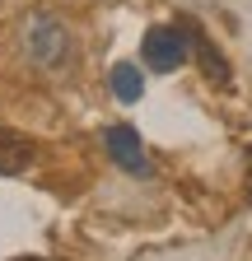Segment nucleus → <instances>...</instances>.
<instances>
[{"instance_id":"1","label":"nucleus","mask_w":252,"mask_h":261,"mask_svg":"<svg viewBox=\"0 0 252 261\" xmlns=\"http://www.w3.org/2000/svg\"><path fill=\"white\" fill-rule=\"evenodd\" d=\"M19 56L33 65L38 75H66L70 70V61H75V38H70V28L61 23L56 14L47 10H33L23 23H19Z\"/></svg>"},{"instance_id":"2","label":"nucleus","mask_w":252,"mask_h":261,"mask_svg":"<svg viewBox=\"0 0 252 261\" xmlns=\"http://www.w3.org/2000/svg\"><path fill=\"white\" fill-rule=\"evenodd\" d=\"M187 56H192V28H187V19H178V23H154L145 38H140V61L149 65L154 75H173Z\"/></svg>"},{"instance_id":"3","label":"nucleus","mask_w":252,"mask_h":261,"mask_svg":"<svg viewBox=\"0 0 252 261\" xmlns=\"http://www.w3.org/2000/svg\"><path fill=\"white\" fill-rule=\"evenodd\" d=\"M103 149L112 154L117 168L131 173V177H149V173H154V163H149V154H145V145H140V130H136V126H108V130H103Z\"/></svg>"},{"instance_id":"4","label":"nucleus","mask_w":252,"mask_h":261,"mask_svg":"<svg viewBox=\"0 0 252 261\" xmlns=\"http://www.w3.org/2000/svg\"><path fill=\"white\" fill-rule=\"evenodd\" d=\"M33 159H38L33 140L19 136L14 126H0V177H19V173H28V168H33Z\"/></svg>"},{"instance_id":"5","label":"nucleus","mask_w":252,"mask_h":261,"mask_svg":"<svg viewBox=\"0 0 252 261\" xmlns=\"http://www.w3.org/2000/svg\"><path fill=\"white\" fill-rule=\"evenodd\" d=\"M187 28H192V51H196V65H201V70H206V80L215 84V89H229L234 84V70H229V61H224V51H219L210 38H206V33L192 23V19H187Z\"/></svg>"},{"instance_id":"6","label":"nucleus","mask_w":252,"mask_h":261,"mask_svg":"<svg viewBox=\"0 0 252 261\" xmlns=\"http://www.w3.org/2000/svg\"><path fill=\"white\" fill-rule=\"evenodd\" d=\"M108 89L117 103H140V93H145V75H140V65L136 61H117L112 65V75H108Z\"/></svg>"},{"instance_id":"7","label":"nucleus","mask_w":252,"mask_h":261,"mask_svg":"<svg viewBox=\"0 0 252 261\" xmlns=\"http://www.w3.org/2000/svg\"><path fill=\"white\" fill-rule=\"evenodd\" d=\"M247 201H252V149H247Z\"/></svg>"},{"instance_id":"8","label":"nucleus","mask_w":252,"mask_h":261,"mask_svg":"<svg viewBox=\"0 0 252 261\" xmlns=\"http://www.w3.org/2000/svg\"><path fill=\"white\" fill-rule=\"evenodd\" d=\"M19 261H38V256H19Z\"/></svg>"}]
</instances>
